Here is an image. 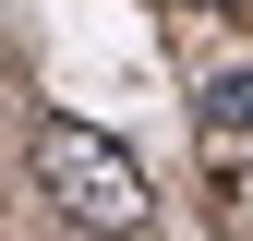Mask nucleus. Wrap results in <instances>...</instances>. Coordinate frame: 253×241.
<instances>
[{"mask_svg": "<svg viewBox=\"0 0 253 241\" xmlns=\"http://www.w3.org/2000/svg\"><path fill=\"white\" fill-rule=\"evenodd\" d=\"M205 120H217V133H253V73H229V84H217V97H205Z\"/></svg>", "mask_w": 253, "mask_h": 241, "instance_id": "2", "label": "nucleus"}, {"mask_svg": "<svg viewBox=\"0 0 253 241\" xmlns=\"http://www.w3.org/2000/svg\"><path fill=\"white\" fill-rule=\"evenodd\" d=\"M37 181H48V205L73 229H97V241H133L145 229V157L133 145H109V133H84V120H48L37 133Z\"/></svg>", "mask_w": 253, "mask_h": 241, "instance_id": "1", "label": "nucleus"}, {"mask_svg": "<svg viewBox=\"0 0 253 241\" xmlns=\"http://www.w3.org/2000/svg\"><path fill=\"white\" fill-rule=\"evenodd\" d=\"M193 12H253V0H193Z\"/></svg>", "mask_w": 253, "mask_h": 241, "instance_id": "3", "label": "nucleus"}]
</instances>
